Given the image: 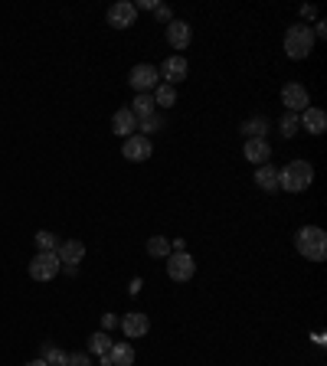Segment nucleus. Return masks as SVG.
I'll return each instance as SVG.
<instances>
[{
    "label": "nucleus",
    "instance_id": "nucleus-1",
    "mask_svg": "<svg viewBox=\"0 0 327 366\" xmlns=\"http://www.w3.org/2000/svg\"><path fill=\"white\" fill-rule=\"evenodd\" d=\"M295 245H298V252H301L308 262H324V258H327V236H324V229H321V226L298 229Z\"/></svg>",
    "mask_w": 327,
    "mask_h": 366
},
{
    "label": "nucleus",
    "instance_id": "nucleus-2",
    "mask_svg": "<svg viewBox=\"0 0 327 366\" xmlns=\"http://www.w3.org/2000/svg\"><path fill=\"white\" fill-rule=\"evenodd\" d=\"M315 180V167L308 161H291L285 170H278V187L288 190V193H301V190L311 187Z\"/></svg>",
    "mask_w": 327,
    "mask_h": 366
},
{
    "label": "nucleus",
    "instance_id": "nucleus-3",
    "mask_svg": "<svg viewBox=\"0 0 327 366\" xmlns=\"http://www.w3.org/2000/svg\"><path fill=\"white\" fill-rule=\"evenodd\" d=\"M311 50H315V33H311V26L295 23L285 30V52H288L291 59H308Z\"/></svg>",
    "mask_w": 327,
    "mask_h": 366
},
{
    "label": "nucleus",
    "instance_id": "nucleus-4",
    "mask_svg": "<svg viewBox=\"0 0 327 366\" xmlns=\"http://www.w3.org/2000/svg\"><path fill=\"white\" fill-rule=\"evenodd\" d=\"M128 85L138 92V95H151V92L161 85V72H157V65L138 63L131 72H128Z\"/></svg>",
    "mask_w": 327,
    "mask_h": 366
},
{
    "label": "nucleus",
    "instance_id": "nucleus-5",
    "mask_svg": "<svg viewBox=\"0 0 327 366\" xmlns=\"http://www.w3.org/2000/svg\"><path fill=\"white\" fill-rule=\"evenodd\" d=\"M59 272H63V265H59L56 252H37L30 258V278H37V281H52Z\"/></svg>",
    "mask_w": 327,
    "mask_h": 366
},
{
    "label": "nucleus",
    "instance_id": "nucleus-6",
    "mask_svg": "<svg viewBox=\"0 0 327 366\" xmlns=\"http://www.w3.org/2000/svg\"><path fill=\"white\" fill-rule=\"evenodd\" d=\"M154 154V144L148 134H131V138H125V144H121V157L125 161H131V164H141V161H148Z\"/></svg>",
    "mask_w": 327,
    "mask_h": 366
},
{
    "label": "nucleus",
    "instance_id": "nucleus-7",
    "mask_svg": "<svg viewBox=\"0 0 327 366\" xmlns=\"http://www.w3.org/2000/svg\"><path fill=\"white\" fill-rule=\"evenodd\" d=\"M281 105H285L288 112L301 114L304 108H311V99H308V89H304L301 82H288V85L281 89Z\"/></svg>",
    "mask_w": 327,
    "mask_h": 366
},
{
    "label": "nucleus",
    "instance_id": "nucleus-8",
    "mask_svg": "<svg viewBox=\"0 0 327 366\" xmlns=\"http://www.w3.org/2000/svg\"><path fill=\"white\" fill-rule=\"evenodd\" d=\"M56 255H59V265H63L69 275H76V265L86 258V242L69 239V242H63V245L56 249Z\"/></svg>",
    "mask_w": 327,
    "mask_h": 366
},
{
    "label": "nucleus",
    "instance_id": "nucleus-9",
    "mask_svg": "<svg viewBox=\"0 0 327 366\" xmlns=\"http://www.w3.org/2000/svg\"><path fill=\"white\" fill-rule=\"evenodd\" d=\"M193 272H197V265H193V258H190L187 252H170L167 255V275L174 278V281H190Z\"/></svg>",
    "mask_w": 327,
    "mask_h": 366
},
{
    "label": "nucleus",
    "instance_id": "nucleus-10",
    "mask_svg": "<svg viewBox=\"0 0 327 366\" xmlns=\"http://www.w3.org/2000/svg\"><path fill=\"white\" fill-rule=\"evenodd\" d=\"M138 20V10H135V3H128V0H118L108 7V26L115 30H128V26H135Z\"/></svg>",
    "mask_w": 327,
    "mask_h": 366
},
{
    "label": "nucleus",
    "instance_id": "nucleus-11",
    "mask_svg": "<svg viewBox=\"0 0 327 366\" xmlns=\"http://www.w3.org/2000/svg\"><path fill=\"white\" fill-rule=\"evenodd\" d=\"M157 72H161V79L167 82V85H177V82H184V79H187L190 65H187V59H184V56H170V59H167Z\"/></svg>",
    "mask_w": 327,
    "mask_h": 366
},
{
    "label": "nucleus",
    "instance_id": "nucleus-12",
    "mask_svg": "<svg viewBox=\"0 0 327 366\" xmlns=\"http://www.w3.org/2000/svg\"><path fill=\"white\" fill-rule=\"evenodd\" d=\"M118 324H121V330H125V337H131V340H138V337H144V334L151 330V321H148V314H141V311L125 314Z\"/></svg>",
    "mask_w": 327,
    "mask_h": 366
},
{
    "label": "nucleus",
    "instance_id": "nucleus-13",
    "mask_svg": "<svg viewBox=\"0 0 327 366\" xmlns=\"http://www.w3.org/2000/svg\"><path fill=\"white\" fill-rule=\"evenodd\" d=\"M131 363H135V347L125 340L112 343V350L101 356V366H131Z\"/></svg>",
    "mask_w": 327,
    "mask_h": 366
},
{
    "label": "nucleus",
    "instance_id": "nucleus-14",
    "mask_svg": "<svg viewBox=\"0 0 327 366\" xmlns=\"http://www.w3.org/2000/svg\"><path fill=\"white\" fill-rule=\"evenodd\" d=\"M112 131L118 138H131V134L138 131V118L131 114V108H118V112L112 114Z\"/></svg>",
    "mask_w": 327,
    "mask_h": 366
},
{
    "label": "nucleus",
    "instance_id": "nucleus-15",
    "mask_svg": "<svg viewBox=\"0 0 327 366\" xmlns=\"http://www.w3.org/2000/svg\"><path fill=\"white\" fill-rule=\"evenodd\" d=\"M298 118H301V125H304V131H308V134H324V131H327L324 108H304Z\"/></svg>",
    "mask_w": 327,
    "mask_h": 366
},
{
    "label": "nucleus",
    "instance_id": "nucleus-16",
    "mask_svg": "<svg viewBox=\"0 0 327 366\" xmlns=\"http://www.w3.org/2000/svg\"><path fill=\"white\" fill-rule=\"evenodd\" d=\"M268 157H272V148H268V141L265 138H249L246 141V161L252 164H268Z\"/></svg>",
    "mask_w": 327,
    "mask_h": 366
},
{
    "label": "nucleus",
    "instance_id": "nucleus-17",
    "mask_svg": "<svg viewBox=\"0 0 327 366\" xmlns=\"http://www.w3.org/2000/svg\"><path fill=\"white\" fill-rule=\"evenodd\" d=\"M167 43H170L177 52L187 50L190 46V26L184 23V20H170V23H167Z\"/></svg>",
    "mask_w": 327,
    "mask_h": 366
},
{
    "label": "nucleus",
    "instance_id": "nucleus-18",
    "mask_svg": "<svg viewBox=\"0 0 327 366\" xmlns=\"http://www.w3.org/2000/svg\"><path fill=\"white\" fill-rule=\"evenodd\" d=\"M255 183H259V190H265V193H275L278 190V170L272 164H262L259 170H255Z\"/></svg>",
    "mask_w": 327,
    "mask_h": 366
},
{
    "label": "nucleus",
    "instance_id": "nucleus-19",
    "mask_svg": "<svg viewBox=\"0 0 327 366\" xmlns=\"http://www.w3.org/2000/svg\"><path fill=\"white\" fill-rule=\"evenodd\" d=\"M131 114L144 121V118H151L154 114V95H138V99L131 101Z\"/></svg>",
    "mask_w": 327,
    "mask_h": 366
},
{
    "label": "nucleus",
    "instance_id": "nucleus-20",
    "mask_svg": "<svg viewBox=\"0 0 327 366\" xmlns=\"http://www.w3.org/2000/svg\"><path fill=\"white\" fill-rule=\"evenodd\" d=\"M112 337H108V334H92V337H88V350H92V354H99V356H105L108 354V350H112Z\"/></svg>",
    "mask_w": 327,
    "mask_h": 366
},
{
    "label": "nucleus",
    "instance_id": "nucleus-21",
    "mask_svg": "<svg viewBox=\"0 0 327 366\" xmlns=\"http://www.w3.org/2000/svg\"><path fill=\"white\" fill-rule=\"evenodd\" d=\"M174 101H177L174 85H167V82H161V85L154 89V105H164V108H170Z\"/></svg>",
    "mask_w": 327,
    "mask_h": 366
},
{
    "label": "nucleus",
    "instance_id": "nucleus-22",
    "mask_svg": "<svg viewBox=\"0 0 327 366\" xmlns=\"http://www.w3.org/2000/svg\"><path fill=\"white\" fill-rule=\"evenodd\" d=\"M148 252H151L154 258H167V255L174 252V245H170V239H164V236H154V239L148 242Z\"/></svg>",
    "mask_w": 327,
    "mask_h": 366
},
{
    "label": "nucleus",
    "instance_id": "nucleus-23",
    "mask_svg": "<svg viewBox=\"0 0 327 366\" xmlns=\"http://www.w3.org/2000/svg\"><path fill=\"white\" fill-rule=\"evenodd\" d=\"M298 125H301V118L295 112H285L281 114V138H295V134H298Z\"/></svg>",
    "mask_w": 327,
    "mask_h": 366
},
{
    "label": "nucleus",
    "instance_id": "nucleus-24",
    "mask_svg": "<svg viewBox=\"0 0 327 366\" xmlns=\"http://www.w3.org/2000/svg\"><path fill=\"white\" fill-rule=\"evenodd\" d=\"M43 360H46V363L50 366H66V360H69V354H63V350H59V347H43Z\"/></svg>",
    "mask_w": 327,
    "mask_h": 366
},
{
    "label": "nucleus",
    "instance_id": "nucleus-25",
    "mask_svg": "<svg viewBox=\"0 0 327 366\" xmlns=\"http://www.w3.org/2000/svg\"><path fill=\"white\" fill-rule=\"evenodd\" d=\"M242 131H246L249 138H265V131H268V121H265V118H252V121H246V125H242Z\"/></svg>",
    "mask_w": 327,
    "mask_h": 366
},
{
    "label": "nucleus",
    "instance_id": "nucleus-26",
    "mask_svg": "<svg viewBox=\"0 0 327 366\" xmlns=\"http://www.w3.org/2000/svg\"><path fill=\"white\" fill-rule=\"evenodd\" d=\"M37 245H39V252H56V249H59L56 236H52V232H46V229H43V232H37Z\"/></svg>",
    "mask_w": 327,
    "mask_h": 366
},
{
    "label": "nucleus",
    "instance_id": "nucleus-27",
    "mask_svg": "<svg viewBox=\"0 0 327 366\" xmlns=\"http://www.w3.org/2000/svg\"><path fill=\"white\" fill-rule=\"evenodd\" d=\"M66 366H92V360H88V354H69Z\"/></svg>",
    "mask_w": 327,
    "mask_h": 366
},
{
    "label": "nucleus",
    "instance_id": "nucleus-28",
    "mask_svg": "<svg viewBox=\"0 0 327 366\" xmlns=\"http://www.w3.org/2000/svg\"><path fill=\"white\" fill-rule=\"evenodd\" d=\"M141 131H154V128H161V118L157 114H151V118H144V121H138Z\"/></svg>",
    "mask_w": 327,
    "mask_h": 366
},
{
    "label": "nucleus",
    "instance_id": "nucleus-29",
    "mask_svg": "<svg viewBox=\"0 0 327 366\" xmlns=\"http://www.w3.org/2000/svg\"><path fill=\"white\" fill-rule=\"evenodd\" d=\"M154 13H157V20H164V23H170V20H174V17H170V7H164V3H157Z\"/></svg>",
    "mask_w": 327,
    "mask_h": 366
},
{
    "label": "nucleus",
    "instance_id": "nucleus-30",
    "mask_svg": "<svg viewBox=\"0 0 327 366\" xmlns=\"http://www.w3.org/2000/svg\"><path fill=\"white\" fill-rule=\"evenodd\" d=\"M26 366H50L46 360H33V363H26Z\"/></svg>",
    "mask_w": 327,
    "mask_h": 366
}]
</instances>
